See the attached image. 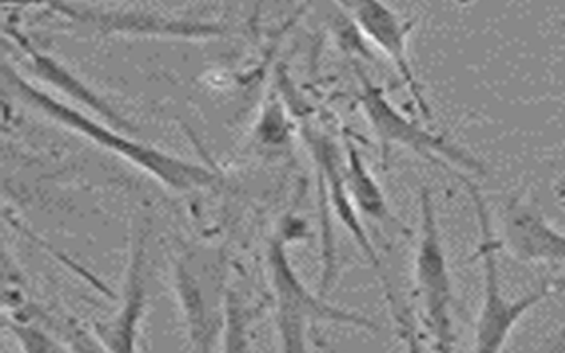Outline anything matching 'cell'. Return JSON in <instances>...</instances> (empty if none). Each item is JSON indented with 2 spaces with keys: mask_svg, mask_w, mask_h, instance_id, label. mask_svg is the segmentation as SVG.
Returning <instances> with one entry per match:
<instances>
[{
  "mask_svg": "<svg viewBox=\"0 0 565 353\" xmlns=\"http://www.w3.org/2000/svg\"><path fill=\"white\" fill-rule=\"evenodd\" d=\"M2 77H4L6 89H10L11 95L17 96L23 105L42 113L46 119L68 128L70 131L84 137L93 145L100 146L105 151L118 154L119 159L127 160L136 168L142 169L151 178H156L157 182L173 189V191L189 192L206 189V186L214 185L217 180L214 172L203 165L179 159L177 154L159 150L156 146L132 141V139L118 133L115 128L105 127L96 119L74 109L72 105L63 104L31 82L25 81L8 63L2 66Z\"/></svg>",
  "mask_w": 565,
  "mask_h": 353,
  "instance_id": "6da1fadb",
  "label": "cell"
},
{
  "mask_svg": "<svg viewBox=\"0 0 565 353\" xmlns=\"http://www.w3.org/2000/svg\"><path fill=\"white\" fill-rule=\"evenodd\" d=\"M361 78V109L365 113L366 121L374 130L377 141L383 148V157L387 159L393 146H401L413 151L427 162L447 169V171L461 172V174H486V168L473 153L465 150L461 145L451 141L438 131L427 130L418 122L411 121L401 110L393 107L387 100L383 87L365 77Z\"/></svg>",
  "mask_w": 565,
  "mask_h": 353,
  "instance_id": "5b68a950",
  "label": "cell"
},
{
  "mask_svg": "<svg viewBox=\"0 0 565 353\" xmlns=\"http://www.w3.org/2000/svg\"><path fill=\"white\" fill-rule=\"evenodd\" d=\"M11 34H13L14 41L19 43L23 54H28L29 60H31L29 68H31L34 77L40 78L45 84H51L55 89H60L63 95L70 96L72 100L83 104L84 107L98 114L105 121H109L113 127L134 131L132 122L124 118L113 105L107 104L98 93L93 92L92 87L83 82V78H78L66 66L57 63L52 55L36 51L25 38L20 36L19 32L11 31Z\"/></svg>",
  "mask_w": 565,
  "mask_h": 353,
  "instance_id": "9c48e42d",
  "label": "cell"
},
{
  "mask_svg": "<svg viewBox=\"0 0 565 353\" xmlns=\"http://www.w3.org/2000/svg\"><path fill=\"white\" fill-rule=\"evenodd\" d=\"M345 154L343 172H345L347 189L354 206L377 223L401 224L397 217H393L392 210L387 206L386 195L381 191L372 172L366 168L365 160L351 141H347Z\"/></svg>",
  "mask_w": 565,
  "mask_h": 353,
  "instance_id": "8fae6325",
  "label": "cell"
},
{
  "mask_svg": "<svg viewBox=\"0 0 565 353\" xmlns=\"http://www.w3.org/2000/svg\"><path fill=\"white\" fill-rule=\"evenodd\" d=\"M306 141L310 145L311 153H313L315 162L319 168L320 182L324 183L326 192H328L329 201L337 212L338 217L342 221L343 226L351 232L354 240L360 245L361 250L365 253L366 258L374 265L375 270L384 282L387 297L392 308H395V299H393L392 290L387 285L386 277L381 270V261H379L377 253H375L374 245L369 240L365 229L361 226V221L358 218V213L354 212V203H352L351 194L347 189L345 172H343L342 160L338 159L337 146L324 133L319 131H306Z\"/></svg>",
  "mask_w": 565,
  "mask_h": 353,
  "instance_id": "ba28073f",
  "label": "cell"
},
{
  "mask_svg": "<svg viewBox=\"0 0 565 353\" xmlns=\"http://www.w3.org/2000/svg\"><path fill=\"white\" fill-rule=\"evenodd\" d=\"M502 247L523 263L565 267V233L553 226L535 204L512 197L503 208Z\"/></svg>",
  "mask_w": 565,
  "mask_h": 353,
  "instance_id": "52a82bcc",
  "label": "cell"
},
{
  "mask_svg": "<svg viewBox=\"0 0 565 353\" xmlns=\"http://www.w3.org/2000/svg\"><path fill=\"white\" fill-rule=\"evenodd\" d=\"M356 23L366 40L374 43L384 57L392 61L404 86L407 87L416 110L425 121H434V109L425 95V87L411 63L409 36L413 22H406L384 0H333Z\"/></svg>",
  "mask_w": 565,
  "mask_h": 353,
  "instance_id": "8992f818",
  "label": "cell"
},
{
  "mask_svg": "<svg viewBox=\"0 0 565 353\" xmlns=\"http://www.w3.org/2000/svg\"><path fill=\"white\" fill-rule=\"evenodd\" d=\"M267 268L282 352H306L311 327L319 323H338L365 331H379L374 320L326 302L324 295L311 293L288 258L285 236L279 235L270 240Z\"/></svg>",
  "mask_w": 565,
  "mask_h": 353,
  "instance_id": "277c9868",
  "label": "cell"
},
{
  "mask_svg": "<svg viewBox=\"0 0 565 353\" xmlns=\"http://www.w3.org/2000/svg\"><path fill=\"white\" fill-rule=\"evenodd\" d=\"M145 242L147 233L139 232L134 242L132 256L128 265L127 285H125L124 308L115 322L102 327V343L105 350L113 352H132L136 349L137 332L145 311L147 286H145Z\"/></svg>",
  "mask_w": 565,
  "mask_h": 353,
  "instance_id": "30bf717a",
  "label": "cell"
},
{
  "mask_svg": "<svg viewBox=\"0 0 565 353\" xmlns=\"http://www.w3.org/2000/svg\"><path fill=\"white\" fill-rule=\"evenodd\" d=\"M541 352L565 353V323L539 346Z\"/></svg>",
  "mask_w": 565,
  "mask_h": 353,
  "instance_id": "7c38bea8",
  "label": "cell"
},
{
  "mask_svg": "<svg viewBox=\"0 0 565 353\" xmlns=\"http://www.w3.org/2000/svg\"><path fill=\"white\" fill-rule=\"evenodd\" d=\"M456 176L470 197L477 226H479L477 258L482 270V302L475 322L473 350L479 353L502 352L521 320L532 309L537 308L539 303L562 293L565 290V281H544L526 295L509 297L503 290L502 270H500L502 240L497 235L488 200L477 183L471 180L470 174L457 172Z\"/></svg>",
  "mask_w": 565,
  "mask_h": 353,
  "instance_id": "7a4b0ae2",
  "label": "cell"
},
{
  "mask_svg": "<svg viewBox=\"0 0 565 353\" xmlns=\"http://www.w3.org/2000/svg\"><path fill=\"white\" fill-rule=\"evenodd\" d=\"M418 201L419 232L413 263L416 300L425 329L433 338L434 350L454 352L457 341L454 327L456 293L438 208L429 186L422 185Z\"/></svg>",
  "mask_w": 565,
  "mask_h": 353,
  "instance_id": "3957f363",
  "label": "cell"
}]
</instances>
